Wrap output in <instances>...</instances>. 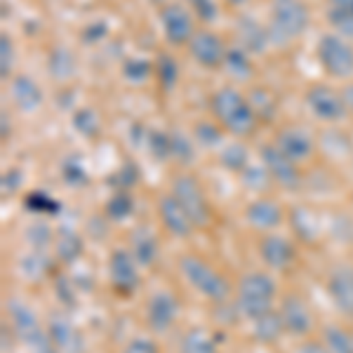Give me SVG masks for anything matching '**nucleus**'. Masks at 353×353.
<instances>
[{
  "label": "nucleus",
  "mask_w": 353,
  "mask_h": 353,
  "mask_svg": "<svg viewBox=\"0 0 353 353\" xmlns=\"http://www.w3.org/2000/svg\"><path fill=\"white\" fill-rule=\"evenodd\" d=\"M210 113H212V121H217L219 128L236 139L250 137L259 125L248 94H243L233 85H221L210 94Z\"/></svg>",
  "instance_id": "nucleus-1"
},
{
  "label": "nucleus",
  "mask_w": 353,
  "mask_h": 353,
  "mask_svg": "<svg viewBox=\"0 0 353 353\" xmlns=\"http://www.w3.org/2000/svg\"><path fill=\"white\" fill-rule=\"evenodd\" d=\"M271 45H288L304 36L311 26V12L304 0H271L269 12Z\"/></svg>",
  "instance_id": "nucleus-2"
},
{
  "label": "nucleus",
  "mask_w": 353,
  "mask_h": 353,
  "mask_svg": "<svg viewBox=\"0 0 353 353\" xmlns=\"http://www.w3.org/2000/svg\"><path fill=\"white\" fill-rule=\"evenodd\" d=\"M5 309H8L12 332L28 351L31 353H61L54 346V341L50 339V332L43 327V323L38 321L36 311H33L26 301L8 299L5 301Z\"/></svg>",
  "instance_id": "nucleus-3"
},
{
  "label": "nucleus",
  "mask_w": 353,
  "mask_h": 353,
  "mask_svg": "<svg viewBox=\"0 0 353 353\" xmlns=\"http://www.w3.org/2000/svg\"><path fill=\"white\" fill-rule=\"evenodd\" d=\"M276 281L264 271H248L241 276L236 290L238 311L248 321H257L273 311V299H276Z\"/></svg>",
  "instance_id": "nucleus-4"
},
{
  "label": "nucleus",
  "mask_w": 353,
  "mask_h": 353,
  "mask_svg": "<svg viewBox=\"0 0 353 353\" xmlns=\"http://www.w3.org/2000/svg\"><path fill=\"white\" fill-rule=\"evenodd\" d=\"M179 269L186 283L205 299L214 301V304H224L231 297V283L226 281L224 273H219L205 259L196 257V254H184L179 259Z\"/></svg>",
  "instance_id": "nucleus-5"
},
{
  "label": "nucleus",
  "mask_w": 353,
  "mask_h": 353,
  "mask_svg": "<svg viewBox=\"0 0 353 353\" xmlns=\"http://www.w3.org/2000/svg\"><path fill=\"white\" fill-rule=\"evenodd\" d=\"M316 57L323 71L334 81H353V45L339 33H323L316 45Z\"/></svg>",
  "instance_id": "nucleus-6"
},
{
  "label": "nucleus",
  "mask_w": 353,
  "mask_h": 353,
  "mask_svg": "<svg viewBox=\"0 0 353 353\" xmlns=\"http://www.w3.org/2000/svg\"><path fill=\"white\" fill-rule=\"evenodd\" d=\"M170 193L186 210V214L191 217L196 229H205L212 221V210H210L208 196H205L201 181L193 174H176L172 184H170Z\"/></svg>",
  "instance_id": "nucleus-7"
},
{
  "label": "nucleus",
  "mask_w": 353,
  "mask_h": 353,
  "mask_svg": "<svg viewBox=\"0 0 353 353\" xmlns=\"http://www.w3.org/2000/svg\"><path fill=\"white\" fill-rule=\"evenodd\" d=\"M304 106L316 121L327 123V125H337L349 116L344 97H341V90L332 88V85H327V83H316V85H311V88H306Z\"/></svg>",
  "instance_id": "nucleus-8"
},
{
  "label": "nucleus",
  "mask_w": 353,
  "mask_h": 353,
  "mask_svg": "<svg viewBox=\"0 0 353 353\" xmlns=\"http://www.w3.org/2000/svg\"><path fill=\"white\" fill-rule=\"evenodd\" d=\"M161 28L163 38L172 48H189V43L196 36V19L193 12L181 3H165L161 8Z\"/></svg>",
  "instance_id": "nucleus-9"
},
{
  "label": "nucleus",
  "mask_w": 353,
  "mask_h": 353,
  "mask_svg": "<svg viewBox=\"0 0 353 353\" xmlns=\"http://www.w3.org/2000/svg\"><path fill=\"white\" fill-rule=\"evenodd\" d=\"M141 266L137 264L134 254L125 248H116L109 257V278H111V288L116 290L118 297H132L139 290L141 276H139Z\"/></svg>",
  "instance_id": "nucleus-10"
},
{
  "label": "nucleus",
  "mask_w": 353,
  "mask_h": 353,
  "mask_svg": "<svg viewBox=\"0 0 353 353\" xmlns=\"http://www.w3.org/2000/svg\"><path fill=\"white\" fill-rule=\"evenodd\" d=\"M226 50L229 45L224 43V38L219 33L210 31V28H201L189 43V54L198 66L205 71H219L224 68Z\"/></svg>",
  "instance_id": "nucleus-11"
},
{
  "label": "nucleus",
  "mask_w": 353,
  "mask_h": 353,
  "mask_svg": "<svg viewBox=\"0 0 353 353\" xmlns=\"http://www.w3.org/2000/svg\"><path fill=\"white\" fill-rule=\"evenodd\" d=\"M273 144L285 153L290 161L301 165L311 161L313 153H316V134L309 128H304V125H283L276 132Z\"/></svg>",
  "instance_id": "nucleus-12"
},
{
  "label": "nucleus",
  "mask_w": 353,
  "mask_h": 353,
  "mask_svg": "<svg viewBox=\"0 0 353 353\" xmlns=\"http://www.w3.org/2000/svg\"><path fill=\"white\" fill-rule=\"evenodd\" d=\"M259 158H261V165L269 170L273 184H278L281 189H297L301 184V172H299V165L278 149L276 144H264L259 149Z\"/></svg>",
  "instance_id": "nucleus-13"
},
{
  "label": "nucleus",
  "mask_w": 353,
  "mask_h": 353,
  "mask_svg": "<svg viewBox=\"0 0 353 353\" xmlns=\"http://www.w3.org/2000/svg\"><path fill=\"white\" fill-rule=\"evenodd\" d=\"M179 301L172 292L161 290V292L151 294L149 304H146V325L151 327V332L163 334L174 325L176 316H179Z\"/></svg>",
  "instance_id": "nucleus-14"
},
{
  "label": "nucleus",
  "mask_w": 353,
  "mask_h": 353,
  "mask_svg": "<svg viewBox=\"0 0 353 353\" xmlns=\"http://www.w3.org/2000/svg\"><path fill=\"white\" fill-rule=\"evenodd\" d=\"M259 257L271 271H288L297 259V248L285 236L266 233L259 241Z\"/></svg>",
  "instance_id": "nucleus-15"
},
{
  "label": "nucleus",
  "mask_w": 353,
  "mask_h": 353,
  "mask_svg": "<svg viewBox=\"0 0 353 353\" xmlns=\"http://www.w3.org/2000/svg\"><path fill=\"white\" fill-rule=\"evenodd\" d=\"M278 313H281L285 332L292 334V337H306L313 330V313L299 294H285Z\"/></svg>",
  "instance_id": "nucleus-16"
},
{
  "label": "nucleus",
  "mask_w": 353,
  "mask_h": 353,
  "mask_svg": "<svg viewBox=\"0 0 353 353\" xmlns=\"http://www.w3.org/2000/svg\"><path fill=\"white\" fill-rule=\"evenodd\" d=\"M327 294L334 309L344 318L353 321V266L341 264L334 266L327 276Z\"/></svg>",
  "instance_id": "nucleus-17"
},
{
  "label": "nucleus",
  "mask_w": 353,
  "mask_h": 353,
  "mask_svg": "<svg viewBox=\"0 0 353 353\" xmlns=\"http://www.w3.org/2000/svg\"><path fill=\"white\" fill-rule=\"evenodd\" d=\"M238 45L248 50L252 57H259L269 52L271 45V33L269 26H264L257 17L252 14H241L238 17Z\"/></svg>",
  "instance_id": "nucleus-18"
},
{
  "label": "nucleus",
  "mask_w": 353,
  "mask_h": 353,
  "mask_svg": "<svg viewBox=\"0 0 353 353\" xmlns=\"http://www.w3.org/2000/svg\"><path fill=\"white\" fill-rule=\"evenodd\" d=\"M158 217H161L163 229L174 238H189L193 229H196L191 217L186 214V210L181 208L172 193H165L158 201Z\"/></svg>",
  "instance_id": "nucleus-19"
},
{
  "label": "nucleus",
  "mask_w": 353,
  "mask_h": 353,
  "mask_svg": "<svg viewBox=\"0 0 353 353\" xmlns=\"http://www.w3.org/2000/svg\"><path fill=\"white\" fill-rule=\"evenodd\" d=\"M285 219L281 203L271 201V198H254L245 208V221L257 231H276Z\"/></svg>",
  "instance_id": "nucleus-20"
},
{
  "label": "nucleus",
  "mask_w": 353,
  "mask_h": 353,
  "mask_svg": "<svg viewBox=\"0 0 353 353\" xmlns=\"http://www.w3.org/2000/svg\"><path fill=\"white\" fill-rule=\"evenodd\" d=\"M10 97H12V104L21 113H36L45 104L43 88L26 73H19L10 81Z\"/></svg>",
  "instance_id": "nucleus-21"
},
{
  "label": "nucleus",
  "mask_w": 353,
  "mask_h": 353,
  "mask_svg": "<svg viewBox=\"0 0 353 353\" xmlns=\"http://www.w3.org/2000/svg\"><path fill=\"white\" fill-rule=\"evenodd\" d=\"M48 332H50V339L54 341V346L61 353H83L85 351V341H83L81 330L73 325L66 316L50 318Z\"/></svg>",
  "instance_id": "nucleus-22"
},
{
  "label": "nucleus",
  "mask_w": 353,
  "mask_h": 353,
  "mask_svg": "<svg viewBox=\"0 0 353 353\" xmlns=\"http://www.w3.org/2000/svg\"><path fill=\"white\" fill-rule=\"evenodd\" d=\"M78 71V61H76V54H73L71 48H66V45L57 43L50 48L48 52V73L50 78L57 83H66L71 81L73 76H76Z\"/></svg>",
  "instance_id": "nucleus-23"
},
{
  "label": "nucleus",
  "mask_w": 353,
  "mask_h": 353,
  "mask_svg": "<svg viewBox=\"0 0 353 353\" xmlns=\"http://www.w3.org/2000/svg\"><path fill=\"white\" fill-rule=\"evenodd\" d=\"M130 252L134 254L137 264L141 269L151 266L153 261L158 259V252H161V245H158L156 233L149 229H134L132 238H130Z\"/></svg>",
  "instance_id": "nucleus-24"
},
{
  "label": "nucleus",
  "mask_w": 353,
  "mask_h": 353,
  "mask_svg": "<svg viewBox=\"0 0 353 353\" xmlns=\"http://www.w3.org/2000/svg\"><path fill=\"white\" fill-rule=\"evenodd\" d=\"M224 71L229 73L236 83H250L254 78L252 54H250L245 48H241V45H233V48L226 50Z\"/></svg>",
  "instance_id": "nucleus-25"
},
{
  "label": "nucleus",
  "mask_w": 353,
  "mask_h": 353,
  "mask_svg": "<svg viewBox=\"0 0 353 353\" xmlns=\"http://www.w3.org/2000/svg\"><path fill=\"white\" fill-rule=\"evenodd\" d=\"M153 73H156V81H158V88L163 92H172L179 83V76H181V68H179V61L174 59L170 52H161L153 61Z\"/></svg>",
  "instance_id": "nucleus-26"
},
{
  "label": "nucleus",
  "mask_w": 353,
  "mask_h": 353,
  "mask_svg": "<svg viewBox=\"0 0 353 353\" xmlns=\"http://www.w3.org/2000/svg\"><path fill=\"white\" fill-rule=\"evenodd\" d=\"M54 252L57 259L64 261V264H73V261L81 259L83 254V238L81 233H76L73 229H59L54 238Z\"/></svg>",
  "instance_id": "nucleus-27"
},
{
  "label": "nucleus",
  "mask_w": 353,
  "mask_h": 353,
  "mask_svg": "<svg viewBox=\"0 0 353 353\" xmlns=\"http://www.w3.org/2000/svg\"><path fill=\"white\" fill-rule=\"evenodd\" d=\"M219 165L224 170H229V172H233V174L245 172V170L252 165V163H250V149L243 144L241 139L229 141V144L221 146V151H219Z\"/></svg>",
  "instance_id": "nucleus-28"
},
{
  "label": "nucleus",
  "mask_w": 353,
  "mask_h": 353,
  "mask_svg": "<svg viewBox=\"0 0 353 353\" xmlns=\"http://www.w3.org/2000/svg\"><path fill=\"white\" fill-rule=\"evenodd\" d=\"M59 174H61V181H64L66 186H71V189H83V186L90 184V172L78 153L64 156V161L59 165Z\"/></svg>",
  "instance_id": "nucleus-29"
},
{
  "label": "nucleus",
  "mask_w": 353,
  "mask_h": 353,
  "mask_svg": "<svg viewBox=\"0 0 353 353\" xmlns=\"http://www.w3.org/2000/svg\"><path fill=\"white\" fill-rule=\"evenodd\" d=\"M252 334L257 337L259 341H264V344H273V341H278L285 334V325H283L281 321V313L276 309L269 311L266 316L257 318V321H252Z\"/></svg>",
  "instance_id": "nucleus-30"
},
{
  "label": "nucleus",
  "mask_w": 353,
  "mask_h": 353,
  "mask_svg": "<svg viewBox=\"0 0 353 353\" xmlns=\"http://www.w3.org/2000/svg\"><path fill=\"white\" fill-rule=\"evenodd\" d=\"M24 210L38 217H57L61 212V203L57 201L52 193L45 191H28L24 196Z\"/></svg>",
  "instance_id": "nucleus-31"
},
{
  "label": "nucleus",
  "mask_w": 353,
  "mask_h": 353,
  "mask_svg": "<svg viewBox=\"0 0 353 353\" xmlns=\"http://www.w3.org/2000/svg\"><path fill=\"white\" fill-rule=\"evenodd\" d=\"M248 99L252 104L254 113H257L259 123H271L278 113V101H276V94L266 88H252L248 92Z\"/></svg>",
  "instance_id": "nucleus-32"
},
{
  "label": "nucleus",
  "mask_w": 353,
  "mask_h": 353,
  "mask_svg": "<svg viewBox=\"0 0 353 353\" xmlns=\"http://www.w3.org/2000/svg\"><path fill=\"white\" fill-rule=\"evenodd\" d=\"M179 353H219L217 341L212 339V334L205 332L203 327H191L189 332H184L181 337Z\"/></svg>",
  "instance_id": "nucleus-33"
},
{
  "label": "nucleus",
  "mask_w": 353,
  "mask_h": 353,
  "mask_svg": "<svg viewBox=\"0 0 353 353\" xmlns=\"http://www.w3.org/2000/svg\"><path fill=\"white\" fill-rule=\"evenodd\" d=\"M71 125L78 134H83L85 139H97L101 134V118L99 113L90 106H83V109L73 111L71 116Z\"/></svg>",
  "instance_id": "nucleus-34"
},
{
  "label": "nucleus",
  "mask_w": 353,
  "mask_h": 353,
  "mask_svg": "<svg viewBox=\"0 0 353 353\" xmlns=\"http://www.w3.org/2000/svg\"><path fill=\"white\" fill-rule=\"evenodd\" d=\"M121 76L130 85H144L153 76V61L146 57H128L121 66Z\"/></svg>",
  "instance_id": "nucleus-35"
},
{
  "label": "nucleus",
  "mask_w": 353,
  "mask_h": 353,
  "mask_svg": "<svg viewBox=\"0 0 353 353\" xmlns=\"http://www.w3.org/2000/svg\"><path fill=\"white\" fill-rule=\"evenodd\" d=\"M170 144H172V161L179 165H191L196 161V139L181 130H170Z\"/></svg>",
  "instance_id": "nucleus-36"
},
{
  "label": "nucleus",
  "mask_w": 353,
  "mask_h": 353,
  "mask_svg": "<svg viewBox=\"0 0 353 353\" xmlns=\"http://www.w3.org/2000/svg\"><path fill=\"white\" fill-rule=\"evenodd\" d=\"M134 212V196L130 191H113V196L106 201L104 214L111 221H125Z\"/></svg>",
  "instance_id": "nucleus-37"
},
{
  "label": "nucleus",
  "mask_w": 353,
  "mask_h": 353,
  "mask_svg": "<svg viewBox=\"0 0 353 353\" xmlns=\"http://www.w3.org/2000/svg\"><path fill=\"white\" fill-rule=\"evenodd\" d=\"M146 151L153 156V161L165 163L172 161V144H170V130H149L144 137Z\"/></svg>",
  "instance_id": "nucleus-38"
},
{
  "label": "nucleus",
  "mask_w": 353,
  "mask_h": 353,
  "mask_svg": "<svg viewBox=\"0 0 353 353\" xmlns=\"http://www.w3.org/2000/svg\"><path fill=\"white\" fill-rule=\"evenodd\" d=\"M323 344L330 353H353V332H346L339 325L323 327Z\"/></svg>",
  "instance_id": "nucleus-39"
},
{
  "label": "nucleus",
  "mask_w": 353,
  "mask_h": 353,
  "mask_svg": "<svg viewBox=\"0 0 353 353\" xmlns=\"http://www.w3.org/2000/svg\"><path fill=\"white\" fill-rule=\"evenodd\" d=\"M193 139H196L198 146L203 149H217L221 144V137H224V130L219 128L217 121H201L193 128Z\"/></svg>",
  "instance_id": "nucleus-40"
},
{
  "label": "nucleus",
  "mask_w": 353,
  "mask_h": 353,
  "mask_svg": "<svg viewBox=\"0 0 353 353\" xmlns=\"http://www.w3.org/2000/svg\"><path fill=\"white\" fill-rule=\"evenodd\" d=\"M241 176V181L245 186H248L250 191H254V193H264L269 186L273 184V179H271V174H269V170L264 168V165H250L245 172L238 174Z\"/></svg>",
  "instance_id": "nucleus-41"
},
{
  "label": "nucleus",
  "mask_w": 353,
  "mask_h": 353,
  "mask_svg": "<svg viewBox=\"0 0 353 353\" xmlns=\"http://www.w3.org/2000/svg\"><path fill=\"white\" fill-rule=\"evenodd\" d=\"M325 17H327V24L334 28V33H339V36H344L351 41L353 38V14L351 12H346V10L339 8V5L327 3Z\"/></svg>",
  "instance_id": "nucleus-42"
},
{
  "label": "nucleus",
  "mask_w": 353,
  "mask_h": 353,
  "mask_svg": "<svg viewBox=\"0 0 353 353\" xmlns=\"http://www.w3.org/2000/svg\"><path fill=\"white\" fill-rule=\"evenodd\" d=\"M14 64H17V54H14V41L3 33L0 36V78L5 83L14 78Z\"/></svg>",
  "instance_id": "nucleus-43"
},
{
  "label": "nucleus",
  "mask_w": 353,
  "mask_h": 353,
  "mask_svg": "<svg viewBox=\"0 0 353 353\" xmlns=\"http://www.w3.org/2000/svg\"><path fill=\"white\" fill-rule=\"evenodd\" d=\"M48 259H45V254L41 250H33V252H28L24 259H21V273L28 278V281H38V278H43L45 273H48Z\"/></svg>",
  "instance_id": "nucleus-44"
},
{
  "label": "nucleus",
  "mask_w": 353,
  "mask_h": 353,
  "mask_svg": "<svg viewBox=\"0 0 353 353\" xmlns=\"http://www.w3.org/2000/svg\"><path fill=\"white\" fill-rule=\"evenodd\" d=\"M137 179H139V168H137L132 161H128L125 165H121V168H118V172L111 174L109 184L116 186V191H121V189L123 191H130L137 184Z\"/></svg>",
  "instance_id": "nucleus-45"
},
{
  "label": "nucleus",
  "mask_w": 353,
  "mask_h": 353,
  "mask_svg": "<svg viewBox=\"0 0 353 353\" xmlns=\"http://www.w3.org/2000/svg\"><path fill=\"white\" fill-rule=\"evenodd\" d=\"M26 241L33 245V250H48L50 245H52V229H50L48 224H43V221H33L31 226L26 229Z\"/></svg>",
  "instance_id": "nucleus-46"
},
{
  "label": "nucleus",
  "mask_w": 353,
  "mask_h": 353,
  "mask_svg": "<svg viewBox=\"0 0 353 353\" xmlns=\"http://www.w3.org/2000/svg\"><path fill=\"white\" fill-rule=\"evenodd\" d=\"M191 8L193 17L203 21V24H212L219 19V3L217 0H186Z\"/></svg>",
  "instance_id": "nucleus-47"
},
{
  "label": "nucleus",
  "mask_w": 353,
  "mask_h": 353,
  "mask_svg": "<svg viewBox=\"0 0 353 353\" xmlns=\"http://www.w3.org/2000/svg\"><path fill=\"white\" fill-rule=\"evenodd\" d=\"M106 36H109V24H106L104 19L90 21V24H85V28L81 31V41L85 45H99Z\"/></svg>",
  "instance_id": "nucleus-48"
},
{
  "label": "nucleus",
  "mask_w": 353,
  "mask_h": 353,
  "mask_svg": "<svg viewBox=\"0 0 353 353\" xmlns=\"http://www.w3.org/2000/svg\"><path fill=\"white\" fill-rule=\"evenodd\" d=\"M21 184H24V172H21L19 168H10V170H5L3 179H0V193H3L5 198L14 196V193L21 189Z\"/></svg>",
  "instance_id": "nucleus-49"
},
{
  "label": "nucleus",
  "mask_w": 353,
  "mask_h": 353,
  "mask_svg": "<svg viewBox=\"0 0 353 353\" xmlns=\"http://www.w3.org/2000/svg\"><path fill=\"white\" fill-rule=\"evenodd\" d=\"M123 353H161L158 351V344L149 337H132L125 344Z\"/></svg>",
  "instance_id": "nucleus-50"
},
{
  "label": "nucleus",
  "mask_w": 353,
  "mask_h": 353,
  "mask_svg": "<svg viewBox=\"0 0 353 353\" xmlns=\"http://www.w3.org/2000/svg\"><path fill=\"white\" fill-rule=\"evenodd\" d=\"M294 353H330L323 341H304Z\"/></svg>",
  "instance_id": "nucleus-51"
},
{
  "label": "nucleus",
  "mask_w": 353,
  "mask_h": 353,
  "mask_svg": "<svg viewBox=\"0 0 353 353\" xmlns=\"http://www.w3.org/2000/svg\"><path fill=\"white\" fill-rule=\"evenodd\" d=\"M341 97H344V104H346V111L353 116V81L346 83L344 88H341Z\"/></svg>",
  "instance_id": "nucleus-52"
},
{
  "label": "nucleus",
  "mask_w": 353,
  "mask_h": 353,
  "mask_svg": "<svg viewBox=\"0 0 353 353\" xmlns=\"http://www.w3.org/2000/svg\"><path fill=\"white\" fill-rule=\"evenodd\" d=\"M0 118H3V139L8 141L10 139V134H12V125H10V118H8V111L3 109V113H0Z\"/></svg>",
  "instance_id": "nucleus-53"
},
{
  "label": "nucleus",
  "mask_w": 353,
  "mask_h": 353,
  "mask_svg": "<svg viewBox=\"0 0 353 353\" xmlns=\"http://www.w3.org/2000/svg\"><path fill=\"white\" fill-rule=\"evenodd\" d=\"M330 5H339V8H344L346 12L353 14V0H327Z\"/></svg>",
  "instance_id": "nucleus-54"
},
{
  "label": "nucleus",
  "mask_w": 353,
  "mask_h": 353,
  "mask_svg": "<svg viewBox=\"0 0 353 353\" xmlns=\"http://www.w3.org/2000/svg\"><path fill=\"white\" fill-rule=\"evenodd\" d=\"M250 0H226V5H231V8H243V5H248Z\"/></svg>",
  "instance_id": "nucleus-55"
}]
</instances>
